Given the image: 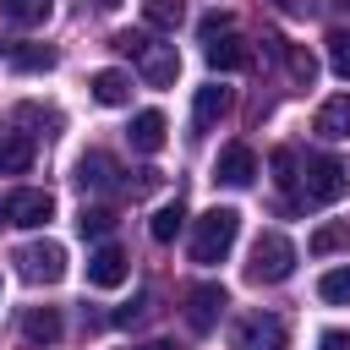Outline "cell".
<instances>
[{"label":"cell","instance_id":"obj_15","mask_svg":"<svg viewBox=\"0 0 350 350\" xmlns=\"http://www.w3.org/2000/svg\"><path fill=\"white\" fill-rule=\"evenodd\" d=\"M126 137H131V148H137V153H159V148H164V115H159V109L131 115Z\"/></svg>","mask_w":350,"mask_h":350},{"label":"cell","instance_id":"obj_27","mask_svg":"<svg viewBox=\"0 0 350 350\" xmlns=\"http://www.w3.org/2000/svg\"><path fill=\"white\" fill-rule=\"evenodd\" d=\"M323 44H328V66H334L339 77H350V27H334Z\"/></svg>","mask_w":350,"mask_h":350},{"label":"cell","instance_id":"obj_24","mask_svg":"<svg viewBox=\"0 0 350 350\" xmlns=\"http://www.w3.org/2000/svg\"><path fill=\"white\" fill-rule=\"evenodd\" d=\"M317 295H323L328 306H350V268H328V273L317 279Z\"/></svg>","mask_w":350,"mask_h":350},{"label":"cell","instance_id":"obj_25","mask_svg":"<svg viewBox=\"0 0 350 350\" xmlns=\"http://www.w3.org/2000/svg\"><path fill=\"white\" fill-rule=\"evenodd\" d=\"M284 66H290V77H295L301 88H312V77H317V60H312L301 44H284Z\"/></svg>","mask_w":350,"mask_h":350},{"label":"cell","instance_id":"obj_38","mask_svg":"<svg viewBox=\"0 0 350 350\" xmlns=\"http://www.w3.org/2000/svg\"><path fill=\"white\" fill-rule=\"evenodd\" d=\"M334 5H345V11H350V0H334Z\"/></svg>","mask_w":350,"mask_h":350},{"label":"cell","instance_id":"obj_35","mask_svg":"<svg viewBox=\"0 0 350 350\" xmlns=\"http://www.w3.org/2000/svg\"><path fill=\"white\" fill-rule=\"evenodd\" d=\"M126 350H175L170 339H148V345H126Z\"/></svg>","mask_w":350,"mask_h":350},{"label":"cell","instance_id":"obj_13","mask_svg":"<svg viewBox=\"0 0 350 350\" xmlns=\"http://www.w3.org/2000/svg\"><path fill=\"white\" fill-rule=\"evenodd\" d=\"M27 164H33V142H27V131H16V126L0 120V175H27Z\"/></svg>","mask_w":350,"mask_h":350},{"label":"cell","instance_id":"obj_19","mask_svg":"<svg viewBox=\"0 0 350 350\" xmlns=\"http://www.w3.org/2000/svg\"><path fill=\"white\" fill-rule=\"evenodd\" d=\"M49 11H55V0H0V16L11 27H38V22H49Z\"/></svg>","mask_w":350,"mask_h":350},{"label":"cell","instance_id":"obj_29","mask_svg":"<svg viewBox=\"0 0 350 350\" xmlns=\"http://www.w3.org/2000/svg\"><path fill=\"white\" fill-rule=\"evenodd\" d=\"M16 120L44 126V137H55V131H60V115H55V109H44V104H22V109H16Z\"/></svg>","mask_w":350,"mask_h":350},{"label":"cell","instance_id":"obj_12","mask_svg":"<svg viewBox=\"0 0 350 350\" xmlns=\"http://www.w3.org/2000/svg\"><path fill=\"white\" fill-rule=\"evenodd\" d=\"M312 131L323 137V142H339V137H350V93H334L317 115H312Z\"/></svg>","mask_w":350,"mask_h":350},{"label":"cell","instance_id":"obj_22","mask_svg":"<svg viewBox=\"0 0 350 350\" xmlns=\"http://www.w3.org/2000/svg\"><path fill=\"white\" fill-rule=\"evenodd\" d=\"M11 66L16 71H49L55 66V49L49 44H11Z\"/></svg>","mask_w":350,"mask_h":350},{"label":"cell","instance_id":"obj_9","mask_svg":"<svg viewBox=\"0 0 350 350\" xmlns=\"http://www.w3.org/2000/svg\"><path fill=\"white\" fill-rule=\"evenodd\" d=\"M88 284H93V290H115V284H126V252H120L115 241H104V246L88 252Z\"/></svg>","mask_w":350,"mask_h":350},{"label":"cell","instance_id":"obj_23","mask_svg":"<svg viewBox=\"0 0 350 350\" xmlns=\"http://www.w3.org/2000/svg\"><path fill=\"white\" fill-rule=\"evenodd\" d=\"M77 230H82V241H104V235L115 230V208H98V202L82 208V213H77Z\"/></svg>","mask_w":350,"mask_h":350},{"label":"cell","instance_id":"obj_20","mask_svg":"<svg viewBox=\"0 0 350 350\" xmlns=\"http://www.w3.org/2000/svg\"><path fill=\"white\" fill-rule=\"evenodd\" d=\"M142 16H148V27L175 33V27H180V16H186V0H142Z\"/></svg>","mask_w":350,"mask_h":350},{"label":"cell","instance_id":"obj_1","mask_svg":"<svg viewBox=\"0 0 350 350\" xmlns=\"http://www.w3.org/2000/svg\"><path fill=\"white\" fill-rule=\"evenodd\" d=\"M109 44H115L120 55H131V60H137V71H142V82H148V88H170V82H175V71H180L175 44H153L148 33H131V27H126V33H115Z\"/></svg>","mask_w":350,"mask_h":350},{"label":"cell","instance_id":"obj_4","mask_svg":"<svg viewBox=\"0 0 350 350\" xmlns=\"http://www.w3.org/2000/svg\"><path fill=\"white\" fill-rule=\"evenodd\" d=\"M49 219H55V197L49 191L22 186V191H5L0 197V224H11V230H38Z\"/></svg>","mask_w":350,"mask_h":350},{"label":"cell","instance_id":"obj_8","mask_svg":"<svg viewBox=\"0 0 350 350\" xmlns=\"http://www.w3.org/2000/svg\"><path fill=\"white\" fill-rule=\"evenodd\" d=\"M224 306H230V301H224V284H191V290H186V328H191V334H208Z\"/></svg>","mask_w":350,"mask_h":350},{"label":"cell","instance_id":"obj_32","mask_svg":"<svg viewBox=\"0 0 350 350\" xmlns=\"http://www.w3.org/2000/svg\"><path fill=\"white\" fill-rule=\"evenodd\" d=\"M153 186H159V170H131V175H126V191H131V197H148Z\"/></svg>","mask_w":350,"mask_h":350},{"label":"cell","instance_id":"obj_5","mask_svg":"<svg viewBox=\"0 0 350 350\" xmlns=\"http://www.w3.org/2000/svg\"><path fill=\"white\" fill-rule=\"evenodd\" d=\"M301 191H306V202H339V197L350 191V170H345L339 159H328V153H317V159H306V175H301Z\"/></svg>","mask_w":350,"mask_h":350},{"label":"cell","instance_id":"obj_21","mask_svg":"<svg viewBox=\"0 0 350 350\" xmlns=\"http://www.w3.org/2000/svg\"><path fill=\"white\" fill-rule=\"evenodd\" d=\"M180 224H186V208H180V197H175V202H164V208L148 219V235H153V241H175Z\"/></svg>","mask_w":350,"mask_h":350},{"label":"cell","instance_id":"obj_33","mask_svg":"<svg viewBox=\"0 0 350 350\" xmlns=\"http://www.w3.org/2000/svg\"><path fill=\"white\" fill-rule=\"evenodd\" d=\"M317 350H350V334H345V328H328V334L317 339Z\"/></svg>","mask_w":350,"mask_h":350},{"label":"cell","instance_id":"obj_31","mask_svg":"<svg viewBox=\"0 0 350 350\" xmlns=\"http://www.w3.org/2000/svg\"><path fill=\"white\" fill-rule=\"evenodd\" d=\"M230 27H235V22H230V16H224V11H208V16H202V22H197V33H202V44H213V38H224V33H230Z\"/></svg>","mask_w":350,"mask_h":350},{"label":"cell","instance_id":"obj_14","mask_svg":"<svg viewBox=\"0 0 350 350\" xmlns=\"http://www.w3.org/2000/svg\"><path fill=\"white\" fill-rule=\"evenodd\" d=\"M230 109V88H219V82H208V88H197V104H191V126L197 131H213V120Z\"/></svg>","mask_w":350,"mask_h":350},{"label":"cell","instance_id":"obj_6","mask_svg":"<svg viewBox=\"0 0 350 350\" xmlns=\"http://www.w3.org/2000/svg\"><path fill=\"white\" fill-rule=\"evenodd\" d=\"M16 273L27 284H60L66 279V246L60 241H33L16 252Z\"/></svg>","mask_w":350,"mask_h":350},{"label":"cell","instance_id":"obj_26","mask_svg":"<svg viewBox=\"0 0 350 350\" xmlns=\"http://www.w3.org/2000/svg\"><path fill=\"white\" fill-rule=\"evenodd\" d=\"M345 241H350V224H323L306 246H312V257H328V252H339Z\"/></svg>","mask_w":350,"mask_h":350},{"label":"cell","instance_id":"obj_11","mask_svg":"<svg viewBox=\"0 0 350 350\" xmlns=\"http://www.w3.org/2000/svg\"><path fill=\"white\" fill-rule=\"evenodd\" d=\"M202 55H208V66H213V71H246V66H252V44H246V38H235V33H224V38L202 44Z\"/></svg>","mask_w":350,"mask_h":350},{"label":"cell","instance_id":"obj_18","mask_svg":"<svg viewBox=\"0 0 350 350\" xmlns=\"http://www.w3.org/2000/svg\"><path fill=\"white\" fill-rule=\"evenodd\" d=\"M93 98L104 104V109H120V104H131V77L126 71H93Z\"/></svg>","mask_w":350,"mask_h":350},{"label":"cell","instance_id":"obj_37","mask_svg":"<svg viewBox=\"0 0 350 350\" xmlns=\"http://www.w3.org/2000/svg\"><path fill=\"white\" fill-rule=\"evenodd\" d=\"M0 55H11V44H5V38H0Z\"/></svg>","mask_w":350,"mask_h":350},{"label":"cell","instance_id":"obj_28","mask_svg":"<svg viewBox=\"0 0 350 350\" xmlns=\"http://www.w3.org/2000/svg\"><path fill=\"white\" fill-rule=\"evenodd\" d=\"M268 164H273V180H279L284 191H295V180H301V175H295V148H273Z\"/></svg>","mask_w":350,"mask_h":350},{"label":"cell","instance_id":"obj_30","mask_svg":"<svg viewBox=\"0 0 350 350\" xmlns=\"http://www.w3.org/2000/svg\"><path fill=\"white\" fill-rule=\"evenodd\" d=\"M148 317H153V295H137V301H131V306H120L109 323H115V328H131V323H148Z\"/></svg>","mask_w":350,"mask_h":350},{"label":"cell","instance_id":"obj_7","mask_svg":"<svg viewBox=\"0 0 350 350\" xmlns=\"http://www.w3.org/2000/svg\"><path fill=\"white\" fill-rule=\"evenodd\" d=\"M230 345H235V350H284V345H290V328H284L279 312H252V317L235 323Z\"/></svg>","mask_w":350,"mask_h":350},{"label":"cell","instance_id":"obj_3","mask_svg":"<svg viewBox=\"0 0 350 350\" xmlns=\"http://www.w3.org/2000/svg\"><path fill=\"white\" fill-rule=\"evenodd\" d=\"M290 273H295V246H290L279 230L257 235V241H252V262H246V279H252V284H279V279H290Z\"/></svg>","mask_w":350,"mask_h":350},{"label":"cell","instance_id":"obj_17","mask_svg":"<svg viewBox=\"0 0 350 350\" xmlns=\"http://www.w3.org/2000/svg\"><path fill=\"white\" fill-rule=\"evenodd\" d=\"M22 339L38 345V350L55 345V339H60V312H55V306H33V312H22Z\"/></svg>","mask_w":350,"mask_h":350},{"label":"cell","instance_id":"obj_10","mask_svg":"<svg viewBox=\"0 0 350 350\" xmlns=\"http://www.w3.org/2000/svg\"><path fill=\"white\" fill-rule=\"evenodd\" d=\"M252 175H257V153L246 148V142H230L224 153H219V164H213V180L219 186H252Z\"/></svg>","mask_w":350,"mask_h":350},{"label":"cell","instance_id":"obj_2","mask_svg":"<svg viewBox=\"0 0 350 350\" xmlns=\"http://www.w3.org/2000/svg\"><path fill=\"white\" fill-rule=\"evenodd\" d=\"M235 235H241V213L235 208H208L191 230V262H224Z\"/></svg>","mask_w":350,"mask_h":350},{"label":"cell","instance_id":"obj_36","mask_svg":"<svg viewBox=\"0 0 350 350\" xmlns=\"http://www.w3.org/2000/svg\"><path fill=\"white\" fill-rule=\"evenodd\" d=\"M93 5H98V11H109V5H120V0H93Z\"/></svg>","mask_w":350,"mask_h":350},{"label":"cell","instance_id":"obj_16","mask_svg":"<svg viewBox=\"0 0 350 350\" xmlns=\"http://www.w3.org/2000/svg\"><path fill=\"white\" fill-rule=\"evenodd\" d=\"M115 175H120V170H115L109 153H82V159H77V186H82V191H104V186H115Z\"/></svg>","mask_w":350,"mask_h":350},{"label":"cell","instance_id":"obj_34","mask_svg":"<svg viewBox=\"0 0 350 350\" xmlns=\"http://www.w3.org/2000/svg\"><path fill=\"white\" fill-rule=\"evenodd\" d=\"M284 16H312V0H273Z\"/></svg>","mask_w":350,"mask_h":350}]
</instances>
